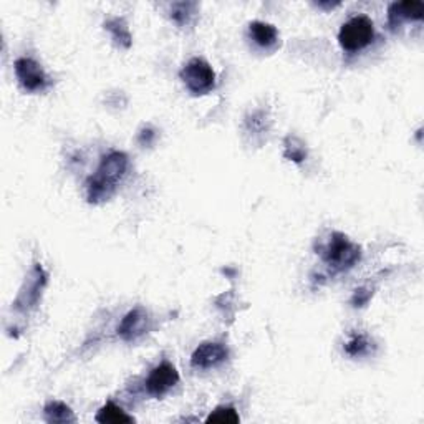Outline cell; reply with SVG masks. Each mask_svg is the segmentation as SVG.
<instances>
[{"mask_svg": "<svg viewBox=\"0 0 424 424\" xmlns=\"http://www.w3.org/2000/svg\"><path fill=\"white\" fill-rule=\"evenodd\" d=\"M128 169V158L125 153L113 151L101 159L100 168L95 176H92L87 182L88 202H101L111 197L116 189L118 182L123 179Z\"/></svg>", "mask_w": 424, "mask_h": 424, "instance_id": "6da1fadb", "label": "cell"}, {"mask_svg": "<svg viewBox=\"0 0 424 424\" xmlns=\"http://www.w3.org/2000/svg\"><path fill=\"white\" fill-rule=\"evenodd\" d=\"M194 8H196V4H191V2L174 4L171 8V17L179 23V25H185V23L189 22V17L194 13Z\"/></svg>", "mask_w": 424, "mask_h": 424, "instance_id": "ac0fdd59", "label": "cell"}, {"mask_svg": "<svg viewBox=\"0 0 424 424\" xmlns=\"http://www.w3.org/2000/svg\"><path fill=\"white\" fill-rule=\"evenodd\" d=\"M229 351L223 343L207 342L196 348V351L191 356V365L197 370H209L219 366L220 363L227 360Z\"/></svg>", "mask_w": 424, "mask_h": 424, "instance_id": "ba28073f", "label": "cell"}, {"mask_svg": "<svg viewBox=\"0 0 424 424\" xmlns=\"http://www.w3.org/2000/svg\"><path fill=\"white\" fill-rule=\"evenodd\" d=\"M148 327H149V315L146 313L144 308L138 307L125 315V318L121 320L120 327H118V335L123 338L125 342H135L148 332Z\"/></svg>", "mask_w": 424, "mask_h": 424, "instance_id": "9c48e42d", "label": "cell"}, {"mask_svg": "<svg viewBox=\"0 0 424 424\" xmlns=\"http://www.w3.org/2000/svg\"><path fill=\"white\" fill-rule=\"evenodd\" d=\"M345 351L350 356H363L370 351V340L365 335H353L347 342Z\"/></svg>", "mask_w": 424, "mask_h": 424, "instance_id": "e0dca14e", "label": "cell"}, {"mask_svg": "<svg viewBox=\"0 0 424 424\" xmlns=\"http://www.w3.org/2000/svg\"><path fill=\"white\" fill-rule=\"evenodd\" d=\"M13 67H15L18 82L27 92H39V89H44L46 87V75L44 68L34 58L22 56V58L15 60Z\"/></svg>", "mask_w": 424, "mask_h": 424, "instance_id": "8992f818", "label": "cell"}, {"mask_svg": "<svg viewBox=\"0 0 424 424\" xmlns=\"http://www.w3.org/2000/svg\"><path fill=\"white\" fill-rule=\"evenodd\" d=\"M45 419L49 423H73L75 414L67 404L62 401H50L45 409Z\"/></svg>", "mask_w": 424, "mask_h": 424, "instance_id": "7c38bea8", "label": "cell"}, {"mask_svg": "<svg viewBox=\"0 0 424 424\" xmlns=\"http://www.w3.org/2000/svg\"><path fill=\"white\" fill-rule=\"evenodd\" d=\"M285 158L290 159L297 164L304 163V159L307 158V149H305L304 143L299 138H294V136H289L285 139Z\"/></svg>", "mask_w": 424, "mask_h": 424, "instance_id": "9a60e30c", "label": "cell"}, {"mask_svg": "<svg viewBox=\"0 0 424 424\" xmlns=\"http://www.w3.org/2000/svg\"><path fill=\"white\" fill-rule=\"evenodd\" d=\"M424 13V4L408 0V2H394L389 6L388 17L391 25H399L401 20H421Z\"/></svg>", "mask_w": 424, "mask_h": 424, "instance_id": "30bf717a", "label": "cell"}, {"mask_svg": "<svg viewBox=\"0 0 424 424\" xmlns=\"http://www.w3.org/2000/svg\"><path fill=\"white\" fill-rule=\"evenodd\" d=\"M98 423H111V424H121V423H133V418L128 416L123 409L116 406L115 403H106L96 414Z\"/></svg>", "mask_w": 424, "mask_h": 424, "instance_id": "4fadbf2b", "label": "cell"}, {"mask_svg": "<svg viewBox=\"0 0 424 424\" xmlns=\"http://www.w3.org/2000/svg\"><path fill=\"white\" fill-rule=\"evenodd\" d=\"M322 256L330 267L345 270L360 261V247L350 242L343 234L335 232L325 246Z\"/></svg>", "mask_w": 424, "mask_h": 424, "instance_id": "3957f363", "label": "cell"}, {"mask_svg": "<svg viewBox=\"0 0 424 424\" xmlns=\"http://www.w3.org/2000/svg\"><path fill=\"white\" fill-rule=\"evenodd\" d=\"M181 78L189 92L194 95H204L216 85V73L212 67L202 58H192L181 70Z\"/></svg>", "mask_w": 424, "mask_h": 424, "instance_id": "277c9868", "label": "cell"}, {"mask_svg": "<svg viewBox=\"0 0 424 424\" xmlns=\"http://www.w3.org/2000/svg\"><path fill=\"white\" fill-rule=\"evenodd\" d=\"M249 27H251V37L256 40L257 45L266 46L267 49V46H272L277 42V35L279 34H277V28L270 25V23L256 20Z\"/></svg>", "mask_w": 424, "mask_h": 424, "instance_id": "8fae6325", "label": "cell"}, {"mask_svg": "<svg viewBox=\"0 0 424 424\" xmlns=\"http://www.w3.org/2000/svg\"><path fill=\"white\" fill-rule=\"evenodd\" d=\"M105 27L111 32L118 44L123 45L125 49H128L131 45V35L128 27H126V23L121 20V18H111V20L105 23Z\"/></svg>", "mask_w": 424, "mask_h": 424, "instance_id": "5bb4252c", "label": "cell"}, {"mask_svg": "<svg viewBox=\"0 0 424 424\" xmlns=\"http://www.w3.org/2000/svg\"><path fill=\"white\" fill-rule=\"evenodd\" d=\"M154 138V133L151 130H143L139 135V141L143 144H151V139Z\"/></svg>", "mask_w": 424, "mask_h": 424, "instance_id": "ffe728a7", "label": "cell"}, {"mask_svg": "<svg viewBox=\"0 0 424 424\" xmlns=\"http://www.w3.org/2000/svg\"><path fill=\"white\" fill-rule=\"evenodd\" d=\"M179 381V373L171 363L163 361L156 368L151 371L148 380H146V389L151 397L161 398L169 389L174 388Z\"/></svg>", "mask_w": 424, "mask_h": 424, "instance_id": "5b68a950", "label": "cell"}, {"mask_svg": "<svg viewBox=\"0 0 424 424\" xmlns=\"http://www.w3.org/2000/svg\"><path fill=\"white\" fill-rule=\"evenodd\" d=\"M46 284V274L40 266H35L34 270L30 272L28 279L23 284L20 294H18L15 300V308L17 310H28L35 307L37 301H39L42 295V289Z\"/></svg>", "mask_w": 424, "mask_h": 424, "instance_id": "52a82bcc", "label": "cell"}, {"mask_svg": "<svg viewBox=\"0 0 424 424\" xmlns=\"http://www.w3.org/2000/svg\"><path fill=\"white\" fill-rule=\"evenodd\" d=\"M371 294H373V292H371L370 289H358V290H355V295H353L351 304L355 305V307H363V305L370 300Z\"/></svg>", "mask_w": 424, "mask_h": 424, "instance_id": "d6986e66", "label": "cell"}, {"mask_svg": "<svg viewBox=\"0 0 424 424\" xmlns=\"http://www.w3.org/2000/svg\"><path fill=\"white\" fill-rule=\"evenodd\" d=\"M207 423H225V424H235L239 423V414L235 413L234 408L229 406H219L209 414V418L206 419Z\"/></svg>", "mask_w": 424, "mask_h": 424, "instance_id": "2e32d148", "label": "cell"}, {"mask_svg": "<svg viewBox=\"0 0 424 424\" xmlns=\"http://www.w3.org/2000/svg\"><path fill=\"white\" fill-rule=\"evenodd\" d=\"M375 28L371 18L366 15H356L345 22L338 34V42L347 51H358L368 46L373 42Z\"/></svg>", "mask_w": 424, "mask_h": 424, "instance_id": "7a4b0ae2", "label": "cell"}]
</instances>
